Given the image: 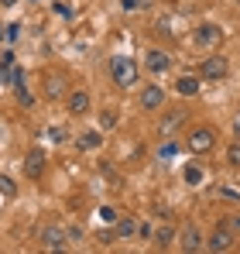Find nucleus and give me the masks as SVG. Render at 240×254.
Wrapping results in <instances>:
<instances>
[{"label": "nucleus", "instance_id": "nucleus-29", "mask_svg": "<svg viewBox=\"0 0 240 254\" xmlns=\"http://www.w3.org/2000/svg\"><path fill=\"white\" fill-rule=\"evenodd\" d=\"M127 10H137V7H144V0H120Z\"/></svg>", "mask_w": 240, "mask_h": 254}, {"label": "nucleus", "instance_id": "nucleus-3", "mask_svg": "<svg viewBox=\"0 0 240 254\" xmlns=\"http://www.w3.org/2000/svg\"><path fill=\"white\" fill-rule=\"evenodd\" d=\"M192 42H196V48H220L223 45V28L220 24H199L196 31H192Z\"/></svg>", "mask_w": 240, "mask_h": 254}, {"label": "nucleus", "instance_id": "nucleus-11", "mask_svg": "<svg viewBox=\"0 0 240 254\" xmlns=\"http://www.w3.org/2000/svg\"><path fill=\"white\" fill-rule=\"evenodd\" d=\"M141 107H144L148 114L161 110V107H165V89H161V86H144V89H141Z\"/></svg>", "mask_w": 240, "mask_h": 254}, {"label": "nucleus", "instance_id": "nucleus-34", "mask_svg": "<svg viewBox=\"0 0 240 254\" xmlns=\"http://www.w3.org/2000/svg\"><path fill=\"white\" fill-rule=\"evenodd\" d=\"M31 3H38V0H31Z\"/></svg>", "mask_w": 240, "mask_h": 254}, {"label": "nucleus", "instance_id": "nucleus-24", "mask_svg": "<svg viewBox=\"0 0 240 254\" xmlns=\"http://www.w3.org/2000/svg\"><path fill=\"white\" fill-rule=\"evenodd\" d=\"M175 151H179V144H175V141H168V144H161V148H158V158H161V162H168Z\"/></svg>", "mask_w": 240, "mask_h": 254}, {"label": "nucleus", "instance_id": "nucleus-32", "mask_svg": "<svg viewBox=\"0 0 240 254\" xmlns=\"http://www.w3.org/2000/svg\"><path fill=\"white\" fill-rule=\"evenodd\" d=\"M234 134H237V137H240V121H237V127H234Z\"/></svg>", "mask_w": 240, "mask_h": 254}, {"label": "nucleus", "instance_id": "nucleus-19", "mask_svg": "<svg viewBox=\"0 0 240 254\" xmlns=\"http://www.w3.org/2000/svg\"><path fill=\"white\" fill-rule=\"evenodd\" d=\"M48 137H52L55 144H69V141H72V134H69L65 127H48Z\"/></svg>", "mask_w": 240, "mask_h": 254}, {"label": "nucleus", "instance_id": "nucleus-25", "mask_svg": "<svg viewBox=\"0 0 240 254\" xmlns=\"http://www.w3.org/2000/svg\"><path fill=\"white\" fill-rule=\"evenodd\" d=\"M100 220H103V223H117L120 213L114 210V206H103V210H100Z\"/></svg>", "mask_w": 240, "mask_h": 254}, {"label": "nucleus", "instance_id": "nucleus-16", "mask_svg": "<svg viewBox=\"0 0 240 254\" xmlns=\"http://www.w3.org/2000/svg\"><path fill=\"white\" fill-rule=\"evenodd\" d=\"M182 124H185V110L179 107V110H172V114H165V117H161L158 130H161V134H172L175 127H182Z\"/></svg>", "mask_w": 240, "mask_h": 254}, {"label": "nucleus", "instance_id": "nucleus-33", "mask_svg": "<svg viewBox=\"0 0 240 254\" xmlns=\"http://www.w3.org/2000/svg\"><path fill=\"white\" fill-rule=\"evenodd\" d=\"M0 38H3V28H0Z\"/></svg>", "mask_w": 240, "mask_h": 254}, {"label": "nucleus", "instance_id": "nucleus-6", "mask_svg": "<svg viewBox=\"0 0 240 254\" xmlns=\"http://www.w3.org/2000/svg\"><path fill=\"white\" fill-rule=\"evenodd\" d=\"M65 110H69V117H86V114L93 110V96H89L86 89H72V93L65 96Z\"/></svg>", "mask_w": 240, "mask_h": 254}, {"label": "nucleus", "instance_id": "nucleus-27", "mask_svg": "<svg viewBox=\"0 0 240 254\" xmlns=\"http://www.w3.org/2000/svg\"><path fill=\"white\" fill-rule=\"evenodd\" d=\"M52 7H55V14H62V17H69V14H72V10H69V3H62V0H55Z\"/></svg>", "mask_w": 240, "mask_h": 254}, {"label": "nucleus", "instance_id": "nucleus-12", "mask_svg": "<svg viewBox=\"0 0 240 254\" xmlns=\"http://www.w3.org/2000/svg\"><path fill=\"white\" fill-rule=\"evenodd\" d=\"M144 65H148V72H168L172 69V55L165 48H151L148 59H144Z\"/></svg>", "mask_w": 240, "mask_h": 254}, {"label": "nucleus", "instance_id": "nucleus-28", "mask_svg": "<svg viewBox=\"0 0 240 254\" xmlns=\"http://www.w3.org/2000/svg\"><path fill=\"white\" fill-rule=\"evenodd\" d=\"M10 65H14V52H3L0 55V69H10Z\"/></svg>", "mask_w": 240, "mask_h": 254}, {"label": "nucleus", "instance_id": "nucleus-17", "mask_svg": "<svg viewBox=\"0 0 240 254\" xmlns=\"http://www.w3.org/2000/svg\"><path fill=\"white\" fill-rule=\"evenodd\" d=\"M114 237H137V220L134 216H120L117 223H114Z\"/></svg>", "mask_w": 240, "mask_h": 254}, {"label": "nucleus", "instance_id": "nucleus-15", "mask_svg": "<svg viewBox=\"0 0 240 254\" xmlns=\"http://www.w3.org/2000/svg\"><path fill=\"white\" fill-rule=\"evenodd\" d=\"M76 148L79 151H100L103 148V130H86L76 137Z\"/></svg>", "mask_w": 240, "mask_h": 254}, {"label": "nucleus", "instance_id": "nucleus-20", "mask_svg": "<svg viewBox=\"0 0 240 254\" xmlns=\"http://www.w3.org/2000/svg\"><path fill=\"white\" fill-rule=\"evenodd\" d=\"M0 196H3V199H14V196H17V186H14V179L0 175Z\"/></svg>", "mask_w": 240, "mask_h": 254}, {"label": "nucleus", "instance_id": "nucleus-9", "mask_svg": "<svg viewBox=\"0 0 240 254\" xmlns=\"http://www.w3.org/2000/svg\"><path fill=\"white\" fill-rule=\"evenodd\" d=\"M3 79H10V83H14V93H17V103H21L24 110H28V107H35V96L28 93V83H24V72H21V69H14V72H7Z\"/></svg>", "mask_w": 240, "mask_h": 254}, {"label": "nucleus", "instance_id": "nucleus-30", "mask_svg": "<svg viewBox=\"0 0 240 254\" xmlns=\"http://www.w3.org/2000/svg\"><path fill=\"white\" fill-rule=\"evenodd\" d=\"M216 196H223V199H240V192H234V189H220Z\"/></svg>", "mask_w": 240, "mask_h": 254}, {"label": "nucleus", "instance_id": "nucleus-10", "mask_svg": "<svg viewBox=\"0 0 240 254\" xmlns=\"http://www.w3.org/2000/svg\"><path fill=\"white\" fill-rule=\"evenodd\" d=\"M175 89H179V96H185V100H192V96H199L202 89V79L196 72H182L179 79H175Z\"/></svg>", "mask_w": 240, "mask_h": 254}, {"label": "nucleus", "instance_id": "nucleus-23", "mask_svg": "<svg viewBox=\"0 0 240 254\" xmlns=\"http://www.w3.org/2000/svg\"><path fill=\"white\" fill-rule=\"evenodd\" d=\"M227 165H230V169H240V141H234V144L227 148Z\"/></svg>", "mask_w": 240, "mask_h": 254}, {"label": "nucleus", "instance_id": "nucleus-18", "mask_svg": "<svg viewBox=\"0 0 240 254\" xmlns=\"http://www.w3.org/2000/svg\"><path fill=\"white\" fill-rule=\"evenodd\" d=\"M151 241H155V248H158V251H165L172 241H179V230H175V227H161V230H155V237H151Z\"/></svg>", "mask_w": 240, "mask_h": 254}, {"label": "nucleus", "instance_id": "nucleus-8", "mask_svg": "<svg viewBox=\"0 0 240 254\" xmlns=\"http://www.w3.org/2000/svg\"><path fill=\"white\" fill-rule=\"evenodd\" d=\"M179 248H182L185 254L202 251V248H206V237H202L196 227H182V230H179Z\"/></svg>", "mask_w": 240, "mask_h": 254}, {"label": "nucleus", "instance_id": "nucleus-13", "mask_svg": "<svg viewBox=\"0 0 240 254\" xmlns=\"http://www.w3.org/2000/svg\"><path fill=\"white\" fill-rule=\"evenodd\" d=\"M45 96H48V100H62V96H69V89H65V76L48 72V76H45Z\"/></svg>", "mask_w": 240, "mask_h": 254}, {"label": "nucleus", "instance_id": "nucleus-22", "mask_svg": "<svg viewBox=\"0 0 240 254\" xmlns=\"http://www.w3.org/2000/svg\"><path fill=\"white\" fill-rule=\"evenodd\" d=\"M117 127V114L114 110H100V130H114Z\"/></svg>", "mask_w": 240, "mask_h": 254}, {"label": "nucleus", "instance_id": "nucleus-14", "mask_svg": "<svg viewBox=\"0 0 240 254\" xmlns=\"http://www.w3.org/2000/svg\"><path fill=\"white\" fill-rule=\"evenodd\" d=\"M24 175H28V179H41V175H45V151H41V148L28 151V158H24Z\"/></svg>", "mask_w": 240, "mask_h": 254}, {"label": "nucleus", "instance_id": "nucleus-21", "mask_svg": "<svg viewBox=\"0 0 240 254\" xmlns=\"http://www.w3.org/2000/svg\"><path fill=\"white\" fill-rule=\"evenodd\" d=\"M182 179H185L189 186H199V182H202V169H199V165H185Z\"/></svg>", "mask_w": 240, "mask_h": 254}, {"label": "nucleus", "instance_id": "nucleus-5", "mask_svg": "<svg viewBox=\"0 0 240 254\" xmlns=\"http://www.w3.org/2000/svg\"><path fill=\"white\" fill-rule=\"evenodd\" d=\"M65 237H69V230H62V227H55V223H52V227H45V230L38 234V241H41V248H45V251H65V248H69V241H65Z\"/></svg>", "mask_w": 240, "mask_h": 254}, {"label": "nucleus", "instance_id": "nucleus-31", "mask_svg": "<svg viewBox=\"0 0 240 254\" xmlns=\"http://www.w3.org/2000/svg\"><path fill=\"white\" fill-rule=\"evenodd\" d=\"M0 3H3V7H14V3H17V0H0Z\"/></svg>", "mask_w": 240, "mask_h": 254}, {"label": "nucleus", "instance_id": "nucleus-2", "mask_svg": "<svg viewBox=\"0 0 240 254\" xmlns=\"http://www.w3.org/2000/svg\"><path fill=\"white\" fill-rule=\"evenodd\" d=\"M199 76H202V79H213V83L227 79V76H230V62H227V55H209V59H202Z\"/></svg>", "mask_w": 240, "mask_h": 254}, {"label": "nucleus", "instance_id": "nucleus-7", "mask_svg": "<svg viewBox=\"0 0 240 254\" xmlns=\"http://www.w3.org/2000/svg\"><path fill=\"white\" fill-rule=\"evenodd\" d=\"M230 248H234V234H230L227 227H216V230L206 237V251L223 254V251H230Z\"/></svg>", "mask_w": 240, "mask_h": 254}, {"label": "nucleus", "instance_id": "nucleus-1", "mask_svg": "<svg viewBox=\"0 0 240 254\" xmlns=\"http://www.w3.org/2000/svg\"><path fill=\"white\" fill-rule=\"evenodd\" d=\"M110 79H114L120 89H130V86L137 83V65H134V59L114 55V59H110Z\"/></svg>", "mask_w": 240, "mask_h": 254}, {"label": "nucleus", "instance_id": "nucleus-4", "mask_svg": "<svg viewBox=\"0 0 240 254\" xmlns=\"http://www.w3.org/2000/svg\"><path fill=\"white\" fill-rule=\"evenodd\" d=\"M213 144H216L213 127H196V130H189V137H185V148H189L192 155H206Z\"/></svg>", "mask_w": 240, "mask_h": 254}, {"label": "nucleus", "instance_id": "nucleus-26", "mask_svg": "<svg viewBox=\"0 0 240 254\" xmlns=\"http://www.w3.org/2000/svg\"><path fill=\"white\" fill-rule=\"evenodd\" d=\"M137 237H141V241H151V237H155V227H151V223H137Z\"/></svg>", "mask_w": 240, "mask_h": 254}]
</instances>
